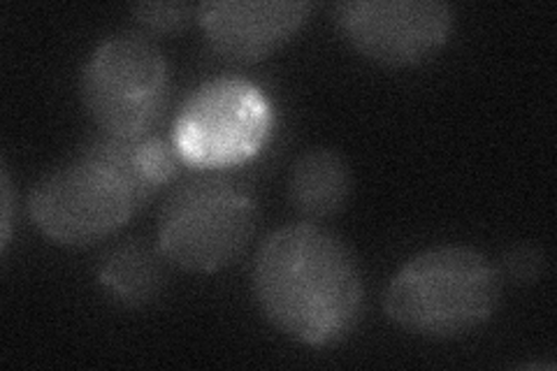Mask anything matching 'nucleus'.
<instances>
[{"label": "nucleus", "instance_id": "obj_11", "mask_svg": "<svg viewBox=\"0 0 557 371\" xmlns=\"http://www.w3.org/2000/svg\"><path fill=\"white\" fill-rule=\"evenodd\" d=\"M133 20L147 35H177L198 22V5L194 3H135Z\"/></svg>", "mask_w": 557, "mask_h": 371}, {"label": "nucleus", "instance_id": "obj_8", "mask_svg": "<svg viewBox=\"0 0 557 371\" xmlns=\"http://www.w3.org/2000/svg\"><path fill=\"white\" fill-rule=\"evenodd\" d=\"M311 5L278 0H214L198 5V24L221 57L258 63L293 40L309 20Z\"/></svg>", "mask_w": 557, "mask_h": 371}, {"label": "nucleus", "instance_id": "obj_10", "mask_svg": "<svg viewBox=\"0 0 557 371\" xmlns=\"http://www.w3.org/2000/svg\"><path fill=\"white\" fill-rule=\"evenodd\" d=\"M165 262L159 244L149 246L143 239L124 242L102 258L98 281L112 302L139 309L156 302L165 290Z\"/></svg>", "mask_w": 557, "mask_h": 371}, {"label": "nucleus", "instance_id": "obj_5", "mask_svg": "<svg viewBox=\"0 0 557 371\" xmlns=\"http://www.w3.org/2000/svg\"><path fill=\"white\" fill-rule=\"evenodd\" d=\"M168 61L143 30L102 40L86 61L79 79L84 110L100 133L112 137L151 135L168 100Z\"/></svg>", "mask_w": 557, "mask_h": 371}, {"label": "nucleus", "instance_id": "obj_6", "mask_svg": "<svg viewBox=\"0 0 557 371\" xmlns=\"http://www.w3.org/2000/svg\"><path fill=\"white\" fill-rule=\"evenodd\" d=\"M272 128L274 112L265 94L247 79L221 77L188 96L170 139L184 165L223 170L263 151Z\"/></svg>", "mask_w": 557, "mask_h": 371}, {"label": "nucleus", "instance_id": "obj_2", "mask_svg": "<svg viewBox=\"0 0 557 371\" xmlns=\"http://www.w3.org/2000/svg\"><path fill=\"white\" fill-rule=\"evenodd\" d=\"M139 139L96 135L33 188L28 211L61 246H91L126 227L159 193L139 165Z\"/></svg>", "mask_w": 557, "mask_h": 371}, {"label": "nucleus", "instance_id": "obj_4", "mask_svg": "<svg viewBox=\"0 0 557 371\" xmlns=\"http://www.w3.org/2000/svg\"><path fill=\"white\" fill-rule=\"evenodd\" d=\"M251 193L216 170L174 188L159 219V249L174 268L214 274L231 268L256 235Z\"/></svg>", "mask_w": 557, "mask_h": 371}, {"label": "nucleus", "instance_id": "obj_12", "mask_svg": "<svg viewBox=\"0 0 557 371\" xmlns=\"http://www.w3.org/2000/svg\"><path fill=\"white\" fill-rule=\"evenodd\" d=\"M502 268L516 284L532 286L546 274V253L534 244H516L504 256Z\"/></svg>", "mask_w": 557, "mask_h": 371}, {"label": "nucleus", "instance_id": "obj_1", "mask_svg": "<svg viewBox=\"0 0 557 371\" xmlns=\"http://www.w3.org/2000/svg\"><path fill=\"white\" fill-rule=\"evenodd\" d=\"M251 286L268 321L305 346L325 348L348 339L364 313L354 251L319 223L274 230L258 249Z\"/></svg>", "mask_w": 557, "mask_h": 371}, {"label": "nucleus", "instance_id": "obj_9", "mask_svg": "<svg viewBox=\"0 0 557 371\" xmlns=\"http://www.w3.org/2000/svg\"><path fill=\"white\" fill-rule=\"evenodd\" d=\"M286 193L290 209L302 221L321 223L335 219L351 200V165L335 149H309L293 163Z\"/></svg>", "mask_w": 557, "mask_h": 371}, {"label": "nucleus", "instance_id": "obj_7", "mask_svg": "<svg viewBox=\"0 0 557 371\" xmlns=\"http://www.w3.org/2000/svg\"><path fill=\"white\" fill-rule=\"evenodd\" d=\"M335 24L360 57L386 67H411L446 47L456 12L440 0H346Z\"/></svg>", "mask_w": 557, "mask_h": 371}, {"label": "nucleus", "instance_id": "obj_3", "mask_svg": "<svg viewBox=\"0 0 557 371\" xmlns=\"http://www.w3.org/2000/svg\"><path fill=\"white\" fill-rule=\"evenodd\" d=\"M502 302V276L469 246H434L403 264L383 295L391 321L416 337L458 339Z\"/></svg>", "mask_w": 557, "mask_h": 371}, {"label": "nucleus", "instance_id": "obj_13", "mask_svg": "<svg viewBox=\"0 0 557 371\" xmlns=\"http://www.w3.org/2000/svg\"><path fill=\"white\" fill-rule=\"evenodd\" d=\"M0 209H3V219H0V227H3V251L8 249L10 244V235H12V211H14V193H12V182H10V172L8 168L0 170Z\"/></svg>", "mask_w": 557, "mask_h": 371}]
</instances>
